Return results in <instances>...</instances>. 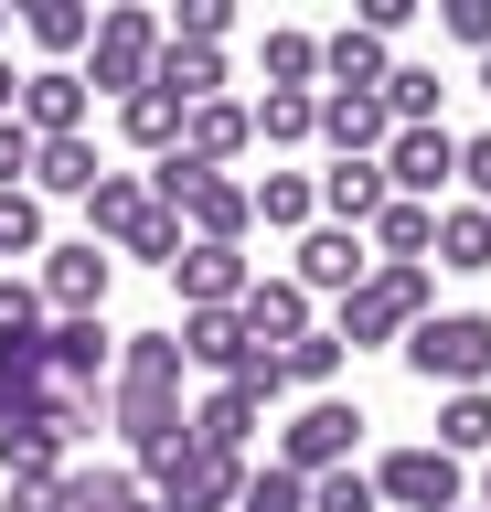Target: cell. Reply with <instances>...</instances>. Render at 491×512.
<instances>
[{
  "label": "cell",
  "mask_w": 491,
  "mask_h": 512,
  "mask_svg": "<svg viewBox=\"0 0 491 512\" xmlns=\"http://www.w3.org/2000/svg\"><path fill=\"white\" fill-rule=\"evenodd\" d=\"M171 43H214V54H225V32H235V11H225V0H182V11H171Z\"/></svg>",
  "instance_id": "ab89813d"
},
{
  "label": "cell",
  "mask_w": 491,
  "mask_h": 512,
  "mask_svg": "<svg viewBox=\"0 0 491 512\" xmlns=\"http://www.w3.org/2000/svg\"><path fill=\"white\" fill-rule=\"evenodd\" d=\"M150 214V171H97V192H86V246H129V224Z\"/></svg>",
  "instance_id": "ffe728a7"
},
{
  "label": "cell",
  "mask_w": 491,
  "mask_h": 512,
  "mask_svg": "<svg viewBox=\"0 0 491 512\" xmlns=\"http://www.w3.org/2000/svg\"><path fill=\"white\" fill-rule=\"evenodd\" d=\"M374 171H385L395 203H438V192L459 182V128H449V118H438V128H395Z\"/></svg>",
  "instance_id": "ba28073f"
},
{
  "label": "cell",
  "mask_w": 491,
  "mask_h": 512,
  "mask_svg": "<svg viewBox=\"0 0 491 512\" xmlns=\"http://www.w3.org/2000/svg\"><path fill=\"white\" fill-rule=\"evenodd\" d=\"M246 128H257L267 150H310V139H321V96H299V86H267L257 107H246Z\"/></svg>",
  "instance_id": "d4e9b609"
},
{
  "label": "cell",
  "mask_w": 491,
  "mask_h": 512,
  "mask_svg": "<svg viewBox=\"0 0 491 512\" xmlns=\"http://www.w3.org/2000/svg\"><path fill=\"white\" fill-rule=\"evenodd\" d=\"M310 182H321V224H342V235H363V224L395 203L374 160H331V171H310Z\"/></svg>",
  "instance_id": "2e32d148"
},
{
  "label": "cell",
  "mask_w": 491,
  "mask_h": 512,
  "mask_svg": "<svg viewBox=\"0 0 491 512\" xmlns=\"http://www.w3.org/2000/svg\"><path fill=\"white\" fill-rule=\"evenodd\" d=\"M118 139H129L139 160H171V150H182V107H171L161 86H139V96H118Z\"/></svg>",
  "instance_id": "484cf974"
},
{
  "label": "cell",
  "mask_w": 491,
  "mask_h": 512,
  "mask_svg": "<svg viewBox=\"0 0 491 512\" xmlns=\"http://www.w3.org/2000/svg\"><path fill=\"white\" fill-rule=\"evenodd\" d=\"M321 139H331V160H385V139H395L385 96H331L321 86Z\"/></svg>",
  "instance_id": "ac0fdd59"
},
{
  "label": "cell",
  "mask_w": 491,
  "mask_h": 512,
  "mask_svg": "<svg viewBox=\"0 0 491 512\" xmlns=\"http://www.w3.org/2000/svg\"><path fill=\"white\" fill-rule=\"evenodd\" d=\"M353 448H363V406L353 395H299V416L278 427V470L321 480V470H353Z\"/></svg>",
  "instance_id": "277c9868"
},
{
  "label": "cell",
  "mask_w": 491,
  "mask_h": 512,
  "mask_svg": "<svg viewBox=\"0 0 491 512\" xmlns=\"http://www.w3.org/2000/svg\"><path fill=\"white\" fill-rule=\"evenodd\" d=\"M438 267H491V214L481 203H438Z\"/></svg>",
  "instance_id": "f546056e"
},
{
  "label": "cell",
  "mask_w": 491,
  "mask_h": 512,
  "mask_svg": "<svg viewBox=\"0 0 491 512\" xmlns=\"http://www.w3.org/2000/svg\"><path fill=\"white\" fill-rule=\"evenodd\" d=\"M182 427H193V448H214V459H246V438L267 427V406L246 395V384H214V395H203Z\"/></svg>",
  "instance_id": "e0dca14e"
},
{
  "label": "cell",
  "mask_w": 491,
  "mask_h": 512,
  "mask_svg": "<svg viewBox=\"0 0 491 512\" xmlns=\"http://www.w3.org/2000/svg\"><path fill=\"white\" fill-rule=\"evenodd\" d=\"M65 470H75V459H65ZM65 470H54V480H11L0 512H65Z\"/></svg>",
  "instance_id": "b9f144b4"
},
{
  "label": "cell",
  "mask_w": 491,
  "mask_h": 512,
  "mask_svg": "<svg viewBox=\"0 0 491 512\" xmlns=\"http://www.w3.org/2000/svg\"><path fill=\"white\" fill-rule=\"evenodd\" d=\"M246 352H257V342H246V320H235V310H182V363H203L214 384H235V374H246Z\"/></svg>",
  "instance_id": "44dd1931"
},
{
  "label": "cell",
  "mask_w": 491,
  "mask_h": 512,
  "mask_svg": "<svg viewBox=\"0 0 491 512\" xmlns=\"http://www.w3.org/2000/svg\"><path fill=\"white\" fill-rule=\"evenodd\" d=\"M342 363H353V352L331 342V331H299V342L278 352V374H289V395H331V374H342Z\"/></svg>",
  "instance_id": "4dcf8cb0"
},
{
  "label": "cell",
  "mask_w": 491,
  "mask_h": 512,
  "mask_svg": "<svg viewBox=\"0 0 491 512\" xmlns=\"http://www.w3.org/2000/svg\"><path fill=\"white\" fill-rule=\"evenodd\" d=\"M182 246H193V235H182V214H161V203H150V214L129 224V246H118V256H139V267H161V278H171V256H182Z\"/></svg>",
  "instance_id": "d590c367"
},
{
  "label": "cell",
  "mask_w": 491,
  "mask_h": 512,
  "mask_svg": "<svg viewBox=\"0 0 491 512\" xmlns=\"http://www.w3.org/2000/svg\"><path fill=\"white\" fill-rule=\"evenodd\" d=\"M438 32H449L459 54H491V0H449V11H438Z\"/></svg>",
  "instance_id": "60d3db41"
},
{
  "label": "cell",
  "mask_w": 491,
  "mask_h": 512,
  "mask_svg": "<svg viewBox=\"0 0 491 512\" xmlns=\"http://www.w3.org/2000/svg\"><path fill=\"white\" fill-rule=\"evenodd\" d=\"M150 86H161L171 107H214V96L235 86V64L214 54V43H171V32H161V64H150Z\"/></svg>",
  "instance_id": "9a60e30c"
},
{
  "label": "cell",
  "mask_w": 491,
  "mask_h": 512,
  "mask_svg": "<svg viewBox=\"0 0 491 512\" xmlns=\"http://www.w3.org/2000/svg\"><path fill=\"white\" fill-rule=\"evenodd\" d=\"M171 214H182V235H193V246H246V235H257V203H246V182H225V171H203Z\"/></svg>",
  "instance_id": "8fae6325"
},
{
  "label": "cell",
  "mask_w": 491,
  "mask_h": 512,
  "mask_svg": "<svg viewBox=\"0 0 491 512\" xmlns=\"http://www.w3.org/2000/svg\"><path fill=\"white\" fill-rule=\"evenodd\" d=\"M321 75H331V96H385V75H395V43H374L363 22H342L321 43Z\"/></svg>",
  "instance_id": "d6986e66"
},
{
  "label": "cell",
  "mask_w": 491,
  "mask_h": 512,
  "mask_svg": "<svg viewBox=\"0 0 491 512\" xmlns=\"http://www.w3.org/2000/svg\"><path fill=\"white\" fill-rule=\"evenodd\" d=\"M459 512H481V502H459Z\"/></svg>",
  "instance_id": "681fc988"
},
{
  "label": "cell",
  "mask_w": 491,
  "mask_h": 512,
  "mask_svg": "<svg viewBox=\"0 0 491 512\" xmlns=\"http://www.w3.org/2000/svg\"><path fill=\"white\" fill-rule=\"evenodd\" d=\"M481 96H491V54H481Z\"/></svg>",
  "instance_id": "7dc6e473"
},
{
  "label": "cell",
  "mask_w": 491,
  "mask_h": 512,
  "mask_svg": "<svg viewBox=\"0 0 491 512\" xmlns=\"http://www.w3.org/2000/svg\"><path fill=\"white\" fill-rule=\"evenodd\" d=\"M299 288H310V299H353L363 278H374V246H363V235H342V224H310V235H299V267H289Z\"/></svg>",
  "instance_id": "7c38bea8"
},
{
  "label": "cell",
  "mask_w": 491,
  "mask_h": 512,
  "mask_svg": "<svg viewBox=\"0 0 491 512\" xmlns=\"http://www.w3.org/2000/svg\"><path fill=\"white\" fill-rule=\"evenodd\" d=\"M235 512H310V480H289L278 459H267V470H246V491H235Z\"/></svg>",
  "instance_id": "8d00e7d4"
},
{
  "label": "cell",
  "mask_w": 491,
  "mask_h": 512,
  "mask_svg": "<svg viewBox=\"0 0 491 512\" xmlns=\"http://www.w3.org/2000/svg\"><path fill=\"white\" fill-rule=\"evenodd\" d=\"M54 246V214H43L33 192H0V267H11V256H43Z\"/></svg>",
  "instance_id": "836d02e7"
},
{
  "label": "cell",
  "mask_w": 491,
  "mask_h": 512,
  "mask_svg": "<svg viewBox=\"0 0 491 512\" xmlns=\"http://www.w3.org/2000/svg\"><path fill=\"white\" fill-rule=\"evenodd\" d=\"M33 288H43V320H97L107 288H118V256L86 246V235H54V246L33 256Z\"/></svg>",
  "instance_id": "8992f818"
},
{
  "label": "cell",
  "mask_w": 491,
  "mask_h": 512,
  "mask_svg": "<svg viewBox=\"0 0 491 512\" xmlns=\"http://www.w3.org/2000/svg\"><path fill=\"white\" fill-rule=\"evenodd\" d=\"M33 171H43V139L22 118H0V192H33Z\"/></svg>",
  "instance_id": "f35d334b"
},
{
  "label": "cell",
  "mask_w": 491,
  "mask_h": 512,
  "mask_svg": "<svg viewBox=\"0 0 491 512\" xmlns=\"http://www.w3.org/2000/svg\"><path fill=\"white\" fill-rule=\"evenodd\" d=\"M246 203H257L267 235H310L321 224V182L310 171H267V182H246Z\"/></svg>",
  "instance_id": "cb8c5ba5"
},
{
  "label": "cell",
  "mask_w": 491,
  "mask_h": 512,
  "mask_svg": "<svg viewBox=\"0 0 491 512\" xmlns=\"http://www.w3.org/2000/svg\"><path fill=\"white\" fill-rule=\"evenodd\" d=\"M246 139H257V128H246V107H235V96H214V107H182V160H203V171H225Z\"/></svg>",
  "instance_id": "603a6c76"
},
{
  "label": "cell",
  "mask_w": 491,
  "mask_h": 512,
  "mask_svg": "<svg viewBox=\"0 0 491 512\" xmlns=\"http://www.w3.org/2000/svg\"><path fill=\"white\" fill-rule=\"evenodd\" d=\"M22 32L65 64V54H86V43H97V11H86V0H33V11H22Z\"/></svg>",
  "instance_id": "f1b7e54d"
},
{
  "label": "cell",
  "mask_w": 491,
  "mask_h": 512,
  "mask_svg": "<svg viewBox=\"0 0 491 512\" xmlns=\"http://www.w3.org/2000/svg\"><path fill=\"white\" fill-rule=\"evenodd\" d=\"M395 352H406V374H417L427 395H470V384H491V320L481 310H427Z\"/></svg>",
  "instance_id": "7a4b0ae2"
},
{
  "label": "cell",
  "mask_w": 491,
  "mask_h": 512,
  "mask_svg": "<svg viewBox=\"0 0 491 512\" xmlns=\"http://www.w3.org/2000/svg\"><path fill=\"white\" fill-rule=\"evenodd\" d=\"M43 374L65 384V395H107V374H118V331L97 320H43Z\"/></svg>",
  "instance_id": "9c48e42d"
},
{
  "label": "cell",
  "mask_w": 491,
  "mask_h": 512,
  "mask_svg": "<svg viewBox=\"0 0 491 512\" xmlns=\"http://www.w3.org/2000/svg\"><path fill=\"white\" fill-rule=\"evenodd\" d=\"M406 22H417V0H363V32H374V43H395Z\"/></svg>",
  "instance_id": "ee69618b"
},
{
  "label": "cell",
  "mask_w": 491,
  "mask_h": 512,
  "mask_svg": "<svg viewBox=\"0 0 491 512\" xmlns=\"http://www.w3.org/2000/svg\"><path fill=\"white\" fill-rule=\"evenodd\" d=\"M86 107H97V96H86V75H75V64H33L11 118L33 128V139H86Z\"/></svg>",
  "instance_id": "30bf717a"
},
{
  "label": "cell",
  "mask_w": 491,
  "mask_h": 512,
  "mask_svg": "<svg viewBox=\"0 0 491 512\" xmlns=\"http://www.w3.org/2000/svg\"><path fill=\"white\" fill-rule=\"evenodd\" d=\"M459 182H470V203L491 214V128H481V139H459Z\"/></svg>",
  "instance_id": "7bdbcfd3"
},
{
  "label": "cell",
  "mask_w": 491,
  "mask_h": 512,
  "mask_svg": "<svg viewBox=\"0 0 491 512\" xmlns=\"http://www.w3.org/2000/svg\"><path fill=\"white\" fill-rule=\"evenodd\" d=\"M363 246H374V267H427V246H438V203H385V214L363 224Z\"/></svg>",
  "instance_id": "7402d4cb"
},
{
  "label": "cell",
  "mask_w": 491,
  "mask_h": 512,
  "mask_svg": "<svg viewBox=\"0 0 491 512\" xmlns=\"http://www.w3.org/2000/svg\"><path fill=\"white\" fill-rule=\"evenodd\" d=\"M11 107H22V75H11V64H0V118H11Z\"/></svg>",
  "instance_id": "f6af8a7d"
},
{
  "label": "cell",
  "mask_w": 491,
  "mask_h": 512,
  "mask_svg": "<svg viewBox=\"0 0 491 512\" xmlns=\"http://www.w3.org/2000/svg\"><path fill=\"white\" fill-rule=\"evenodd\" d=\"M150 64H161V11H97V43H86V96H139L150 86Z\"/></svg>",
  "instance_id": "5b68a950"
},
{
  "label": "cell",
  "mask_w": 491,
  "mask_h": 512,
  "mask_svg": "<svg viewBox=\"0 0 491 512\" xmlns=\"http://www.w3.org/2000/svg\"><path fill=\"white\" fill-rule=\"evenodd\" d=\"M22 342H43V288L22 267H0V352H22Z\"/></svg>",
  "instance_id": "e575fe53"
},
{
  "label": "cell",
  "mask_w": 491,
  "mask_h": 512,
  "mask_svg": "<svg viewBox=\"0 0 491 512\" xmlns=\"http://www.w3.org/2000/svg\"><path fill=\"white\" fill-rule=\"evenodd\" d=\"M481 512H491V459H481Z\"/></svg>",
  "instance_id": "bcb514c9"
},
{
  "label": "cell",
  "mask_w": 491,
  "mask_h": 512,
  "mask_svg": "<svg viewBox=\"0 0 491 512\" xmlns=\"http://www.w3.org/2000/svg\"><path fill=\"white\" fill-rule=\"evenodd\" d=\"M86 192H97V150H86V139H43L33 203H86Z\"/></svg>",
  "instance_id": "83f0119b"
},
{
  "label": "cell",
  "mask_w": 491,
  "mask_h": 512,
  "mask_svg": "<svg viewBox=\"0 0 491 512\" xmlns=\"http://www.w3.org/2000/svg\"><path fill=\"white\" fill-rule=\"evenodd\" d=\"M449 459H491V384H470V395H438V438Z\"/></svg>",
  "instance_id": "4316f807"
},
{
  "label": "cell",
  "mask_w": 491,
  "mask_h": 512,
  "mask_svg": "<svg viewBox=\"0 0 491 512\" xmlns=\"http://www.w3.org/2000/svg\"><path fill=\"white\" fill-rule=\"evenodd\" d=\"M235 320H246V342H257V352H289L299 331H321V320H310V288H299V278H257L246 299H235Z\"/></svg>",
  "instance_id": "5bb4252c"
},
{
  "label": "cell",
  "mask_w": 491,
  "mask_h": 512,
  "mask_svg": "<svg viewBox=\"0 0 491 512\" xmlns=\"http://www.w3.org/2000/svg\"><path fill=\"white\" fill-rule=\"evenodd\" d=\"M267 86L321 96V32H267Z\"/></svg>",
  "instance_id": "d6a6232c"
},
{
  "label": "cell",
  "mask_w": 491,
  "mask_h": 512,
  "mask_svg": "<svg viewBox=\"0 0 491 512\" xmlns=\"http://www.w3.org/2000/svg\"><path fill=\"white\" fill-rule=\"evenodd\" d=\"M385 118L395 128H438V64H395L385 75Z\"/></svg>",
  "instance_id": "1f68e13d"
},
{
  "label": "cell",
  "mask_w": 491,
  "mask_h": 512,
  "mask_svg": "<svg viewBox=\"0 0 491 512\" xmlns=\"http://www.w3.org/2000/svg\"><path fill=\"white\" fill-rule=\"evenodd\" d=\"M374 502L385 512H459L470 502V470H459L449 448H385V459H374Z\"/></svg>",
  "instance_id": "52a82bcc"
},
{
  "label": "cell",
  "mask_w": 491,
  "mask_h": 512,
  "mask_svg": "<svg viewBox=\"0 0 491 512\" xmlns=\"http://www.w3.org/2000/svg\"><path fill=\"white\" fill-rule=\"evenodd\" d=\"M171 288H182V310H235L257 288V267H246V246H182L171 256Z\"/></svg>",
  "instance_id": "4fadbf2b"
},
{
  "label": "cell",
  "mask_w": 491,
  "mask_h": 512,
  "mask_svg": "<svg viewBox=\"0 0 491 512\" xmlns=\"http://www.w3.org/2000/svg\"><path fill=\"white\" fill-rule=\"evenodd\" d=\"M182 331H118V374H107V427L129 438V459H150V448L182 438Z\"/></svg>",
  "instance_id": "6da1fadb"
},
{
  "label": "cell",
  "mask_w": 491,
  "mask_h": 512,
  "mask_svg": "<svg viewBox=\"0 0 491 512\" xmlns=\"http://www.w3.org/2000/svg\"><path fill=\"white\" fill-rule=\"evenodd\" d=\"M0 43H11V11H0Z\"/></svg>",
  "instance_id": "c3c4849f"
},
{
  "label": "cell",
  "mask_w": 491,
  "mask_h": 512,
  "mask_svg": "<svg viewBox=\"0 0 491 512\" xmlns=\"http://www.w3.org/2000/svg\"><path fill=\"white\" fill-rule=\"evenodd\" d=\"M427 299H438V278L427 267H374V278L342 299V320H331V342L342 352H374V342H406L427 320Z\"/></svg>",
  "instance_id": "3957f363"
},
{
  "label": "cell",
  "mask_w": 491,
  "mask_h": 512,
  "mask_svg": "<svg viewBox=\"0 0 491 512\" xmlns=\"http://www.w3.org/2000/svg\"><path fill=\"white\" fill-rule=\"evenodd\" d=\"M310 512H385L374 502V470H321L310 480Z\"/></svg>",
  "instance_id": "74e56055"
}]
</instances>
